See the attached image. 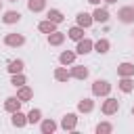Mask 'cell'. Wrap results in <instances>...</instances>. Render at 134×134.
Here are the masks:
<instances>
[{
  "mask_svg": "<svg viewBox=\"0 0 134 134\" xmlns=\"http://www.w3.org/2000/svg\"><path fill=\"white\" fill-rule=\"evenodd\" d=\"M6 69H8L10 73H21V71H23V61H21V59H17V61H10Z\"/></svg>",
  "mask_w": 134,
  "mask_h": 134,
  "instance_id": "484cf974",
  "label": "cell"
},
{
  "mask_svg": "<svg viewBox=\"0 0 134 134\" xmlns=\"http://www.w3.org/2000/svg\"><path fill=\"white\" fill-rule=\"evenodd\" d=\"M92 19L98 21V23H107V21H109V10H107V8H96V10L92 13Z\"/></svg>",
  "mask_w": 134,
  "mask_h": 134,
  "instance_id": "8fae6325",
  "label": "cell"
},
{
  "mask_svg": "<svg viewBox=\"0 0 134 134\" xmlns=\"http://www.w3.org/2000/svg\"><path fill=\"white\" fill-rule=\"evenodd\" d=\"M19 19H21V15H19L17 10H6V13H4V17H2V21H4V23H8V25L17 23Z\"/></svg>",
  "mask_w": 134,
  "mask_h": 134,
  "instance_id": "2e32d148",
  "label": "cell"
},
{
  "mask_svg": "<svg viewBox=\"0 0 134 134\" xmlns=\"http://www.w3.org/2000/svg\"><path fill=\"white\" fill-rule=\"evenodd\" d=\"M132 115H134V107H132Z\"/></svg>",
  "mask_w": 134,
  "mask_h": 134,
  "instance_id": "1f68e13d",
  "label": "cell"
},
{
  "mask_svg": "<svg viewBox=\"0 0 134 134\" xmlns=\"http://www.w3.org/2000/svg\"><path fill=\"white\" fill-rule=\"evenodd\" d=\"M92 109H94V100L92 98H82L77 103V111H82V113H90Z\"/></svg>",
  "mask_w": 134,
  "mask_h": 134,
  "instance_id": "7c38bea8",
  "label": "cell"
},
{
  "mask_svg": "<svg viewBox=\"0 0 134 134\" xmlns=\"http://www.w3.org/2000/svg\"><path fill=\"white\" fill-rule=\"evenodd\" d=\"M69 73H71V77H75V80H86V77H88V69H86L84 65H73Z\"/></svg>",
  "mask_w": 134,
  "mask_h": 134,
  "instance_id": "ba28073f",
  "label": "cell"
},
{
  "mask_svg": "<svg viewBox=\"0 0 134 134\" xmlns=\"http://www.w3.org/2000/svg\"><path fill=\"white\" fill-rule=\"evenodd\" d=\"M4 44H6V46H23V44H25V38H23L21 34H6Z\"/></svg>",
  "mask_w": 134,
  "mask_h": 134,
  "instance_id": "52a82bcc",
  "label": "cell"
},
{
  "mask_svg": "<svg viewBox=\"0 0 134 134\" xmlns=\"http://www.w3.org/2000/svg\"><path fill=\"white\" fill-rule=\"evenodd\" d=\"M63 40H65V34H61V31H52V34H48V44H52V46L63 44Z\"/></svg>",
  "mask_w": 134,
  "mask_h": 134,
  "instance_id": "e0dca14e",
  "label": "cell"
},
{
  "mask_svg": "<svg viewBox=\"0 0 134 134\" xmlns=\"http://www.w3.org/2000/svg\"><path fill=\"white\" fill-rule=\"evenodd\" d=\"M119 90H121V92H132V90H134V82H132L130 77H121V80H119Z\"/></svg>",
  "mask_w": 134,
  "mask_h": 134,
  "instance_id": "cb8c5ba5",
  "label": "cell"
},
{
  "mask_svg": "<svg viewBox=\"0 0 134 134\" xmlns=\"http://www.w3.org/2000/svg\"><path fill=\"white\" fill-rule=\"evenodd\" d=\"M75 126H77V115L75 113H67L61 119V128L63 130H75Z\"/></svg>",
  "mask_w": 134,
  "mask_h": 134,
  "instance_id": "8992f818",
  "label": "cell"
},
{
  "mask_svg": "<svg viewBox=\"0 0 134 134\" xmlns=\"http://www.w3.org/2000/svg\"><path fill=\"white\" fill-rule=\"evenodd\" d=\"M109 132H113V126L109 121H100L96 126V134H109Z\"/></svg>",
  "mask_w": 134,
  "mask_h": 134,
  "instance_id": "83f0119b",
  "label": "cell"
},
{
  "mask_svg": "<svg viewBox=\"0 0 134 134\" xmlns=\"http://www.w3.org/2000/svg\"><path fill=\"white\" fill-rule=\"evenodd\" d=\"M40 119H42V111L40 109H31L27 113V124H38Z\"/></svg>",
  "mask_w": 134,
  "mask_h": 134,
  "instance_id": "4316f807",
  "label": "cell"
},
{
  "mask_svg": "<svg viewBox=\"0 0 134 134\" xmlns=\"http://www.w3.org/2000/svg\"><path fill=\"white\" fill-rule=\"evenodd\" d=\"M0 8H2V2H0Z\"/></svg>",
  "mask_w": 134,
  "mask_h": 134,
  "instance_id": "d6a6232c",
  "label": "cell"
},
{
  "mask_svg": "<svg viewBox=\"0 0 134 134\" xmlns=\"http://www.w3.org/2000/svg\"><path fill=\"white\" fill-rule=\"evenodd\" d=\"M109 92H111V84H109V82L96 80V82L92 84V94H94V96H107Z\"/></svg>",
  "mask_w": 134,
  "mask_h": 134,
  "instance_id": "6da1fadb",
  "label": "cell"
},
{
  "mask_svg": "<svg viewBox=\"0 0 134 134\" xmlns=\"http://www.w3.org/2000/svg\"><path fill=\"white\" fill-rule=\"evenodd\" d=\"M38 29H40L42 34H52V31H57V23H52L50 19H46V21H42V23L38 25Z\"/></svg>",
  "mask_w": 134,
  "mask_h": 134,
  "instance_id": "5bb4252c",
  "label": "cell"
},
{
  "mask_svg": "<svg viewBox=\"0 0 134 134\" xmlns=\"http://www.w3.org/2000/svg\"><path fill=\"white\" fill-rule=\"evenodd\" d=\"M69 77H71V73H69L65 67H57V69H54V80H57V82H67Z\"/></svg>",
  "mask_w": 134,
  "mask_h": 134,
  "instance_id": "ac0fdd59",
  "label": "cell"
},
{
  "mask_svg": "<svg viewBox=\"0 0 134 134\" xmlns=\"http://www.w3.org/2000/svg\"><path fill=\"white\" fill-rule=\"evenodd\" d=\"M92 15H88V13H77V25L80 27H90L92 25Z\"/></svg>",
  "mask_w": 134,
  "mask_h": 134,
  "instance_id": "4fadbf2b",
  "label": "cell"
},
{
  "mask_svg": "<svg viewBox=\"0 0 134 134\" xmlns=\"http://www.w3.org/2000/svg\"><path fill=\"white\" fill-rule=\"evenodd\" d=\"M44 6H46V0H29V2H27V8H29L31 13L44 10Z\"/></svg>",
  "mask_w": 134,
  "mask_h": 134,
  "instance_id": "d6986e66",
  "label": "cell"
},
{
  "mask_svg": "<svg viewBox=\"0 0 134 134\" xmlns=\"http://www.w3.org/2000/svg\"><path fill=\"white\" fill-rule=\"evenodd\" d=\"M117 17H119L121 23H132L134 21V6H121Z\"/></svg>",
  "mask_w": 134,
  "mask_h": 134,
  "instance_id": "3957f363",
  "label": "cell"
},
{
  "mask_svg": "<svg viewBox=\"0 0 134 134\" xmlns=\"http://www.w3.org/2000/svg\"><path fill=\"white\" fill-rule=\"evenodd\" d=\"M117 75H121V77H132V75H134V65H132V63H121V65L117 67Z\"/></svg>",
  "mask_w": 134,
  "mask_h": 134,
  "instance_id": "9c48e42d",
  "label": "cell"
},
{
  "mask_svg": "<svg viewBox=\"0 0 134 134\" xmlns=\"http://www.w3.org/2000/svg\"><path fill=\"white\" fill-rule=\"evenodd\" d=\"M46 17H48L52 23H63V19H65V17H63V13H61V10H57V8H50Z\"/></svg>",
  "mask_w": 134,
  "mask_h": 134,
  "instance_id": "603a6c76",
  "label": "cell"
},
{
  "mask_svg": "<svg viewBox=\"0 0 134 134\" xmlns=\"http://www.w3.org/2000/svg\"><path fill=\"white\" fill-rule=\"evenodd\" d=\"M40 128H42V132H44V134H52V132L57 130V121H52V119H44Z\"/></svg>",
  "mask_w": 134,
  "mask_h": 134,
  "instance_id": "d4e9b609",
  "label": "cell"
},
{
  "mask_svg": "<svg viewBox=\"0 0 134 134\" xmlns=\"http://www.w3.org/2000/svg\"><path fill=\"white\" fill-rule=\"evenodd\" d=\"M10 84H13L15 88L23 86V84H25V77H23V73H13V77H10Z\"/></svg>",
  "mask_w": 134,
  "mask_h": 134,
  "instance_id": "f1b7e54d",
  "label": "cell"
},
{
  "mask_svg": "<svg viewBox=\"0 0 134 134\" xmlns=\"http://www.w3.org/2000/svg\"><path fill=\"white\" fill-rule=\"evenodd\" d=\"M109 46H111V44H109L107 38H100V40L94 42V48H96V52H100V54H105V52L109 50Z\"/></svg>",
  "mask_w": 134,
  "mask_h": 134,
  "instance_id": "44dd1931",
  "label": "cell"
},
{
  "mask_svg": "<svg viewBox=\"0 0 134 134\" xmlns=\"http://www.w3.org/2000/svg\"><path fill=\"white\" fill-rule=\"evenodd\" d=\"M117 109H119V100L117 98H107L103 103V113L105 115H113V113H117Z\"/></svg>",
  "mask_w": 134,
  "mask_h": 134,
  "instance_id": "5b68a950",
  "label": "cell"
},
{
  "mask_svg": "<svg viewBox=\"0 0 134 134\" xmlns=\"http://www.w3.org/2000/svg\"><path fill=\"white\" fill-rule=\"evenodd\" d=\"M67 36H69L71 40H75V42H77V40H82V38H84V27L75 25V27H71V29L67 31Z\"/></svg>",
  "mask_w": 134,
  "mask_h": 134,
  "instance_id": "ffe728a7",
  "label": "cell"
},
{
  "mask_svg": "<svg viewBox=\"0 0 134 134\" xmlns=\"http://www.w3.org/2000/svg\"><path fill=\"white\" fill-rule=\"evenodd\" d=\"M10 124H13L15 128H23V126L27 124V115H23L21 111H15L13 117H10Z\"/></svg>",
  "mask_w": 134,
  "mask_h": 134,
  "instance_id": "30bf717a",
  "label": "cell"
},
{
  "mask_svg": "<svg viewBox=\"0 0 134 134\" xmlns=\"http://www.w3.org/2000/svg\"><path fill=\"white\" fill-rule=\"evenodd\" d=\"M88 2H90V4H98L100 0H88Z\"/></svg>",
  "mask_w": 134,
  "mask_h": 134,
  "instance_id": "f546056e",
  "label": "cell"
},
{
  "mask_svg": "<svg viewBox=\"0 0 134 134\" xmlns=\"http://www.w3.org/2000/svg\"><path fill=\"white\" fill-rule=\"evenodd\" d=\"M17 96H19V98L25 103V100H29V98L34 96V90H31V88H27V86L23 84V86H19V90H17Z\"/></svg>",
  "mask_w": 134,
  "mask_h": 134,
  "instance_id": "9a60e30c",
  "label": "cell"
},
{
  "mask_svg": "<svg viewBox=\"0 0 134 134\" xmlns=\"http://www.w3.org/2000/svg\"><path fill=\"white\" fill-rule=\"evenodd\" d=\"M92 46H94V42H92L90 38H82V40H77L75 52H77V54H88V52L92 50Z\"/></svg>",
  "mask_w": 134,
  "mask_h": 134,
  "instance_id": "277c9868",
  "label": "cell"
},
{
  "mask_svg": "<svg viewBox=\"0 0 134 134\" xmlns=\"http://www.w3.org/2000/svg\"><path fill=\"white\" fill-rule=\"evenodd\" d=\"M59 61H61V65H71V63L75 61V52H71V50H65V52H61Z\"/></svg>",
  "mask_w": 134,
  "mask_h": 134,
  "instance_id": "7402d4cb",
  "label": "cell"
},
{
  "mask_svg": "<svg viewBox=\"0 0 134 134\" xmlns=\"http://www.w3.org/2000/svg\"><path fill=\"white\" fill-rule=\"evenodd\" d=\"M105 2H109V4H113V2H117V0H105Z\"/></svg>",
  "mask_w": 134,
  "mask_h": 134,
  "instance_id": "4dcf8cb0",
  "label": "cell"
},
{
  "mask_svg": "<svg viewBox=\"0 0 134 134\" xmlns=\"http://www.w3.org/2000/svg\"><path fill=\"white\" fill-rule=\"evenodd\" d=\"M10 2H17V0H10Z\"/></svg>",
  "mask_w": 134,
  "mask_h": 134,
  "instance_id": "836d02e7",
  "label": "cell"
},
{
  "mask_svg": "<svg viewBox=\"0 0 134 134\" xmlns=\"http://www.w3.org/2000/svg\"><path fill=\"white\" fill-rule=\"evenodd\" d=\"M21 98L19 96H8L6 100H4V111H8V113H15V111H19L21 109Z\"/></svg>",
  "mask_w": 134,
  "mask_h": 134,
  "instance_id": "7a4b0ae2",
  "label": "cell"
}]
</instances>
